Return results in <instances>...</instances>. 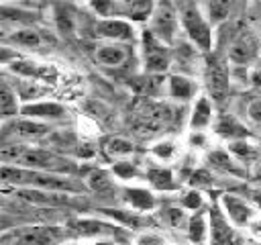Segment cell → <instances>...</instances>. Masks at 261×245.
<instances>
[{
    "label": "cell",
    "mask_w": 261,
    "mask_h": 245,
    "mask_svg": "<svg viewBox=\"0 0 261 245\" xmlns=\"http://www.w3.org/2000/svg\"><path fill=\"white\" fill-rule=\"evenodd\" d=\"M210 216V231H208V245H245L241 231L224 216L220 206L214 202L208 210Z\"/></svg>",
    "instance_id": "cell-13"
},
{
    "label": "cell",
    "mask_w": 261,
    "mask_h": 245,
    "mask_svg": "<svg viewBox=\"0 0 261 245\" xmlns=\"http://www.w3.org/2000/svg\"><path fill=\"white\" fill-rule=\"evenodd\" d=\"M69 235L65 225H22L4 229V245H63Z\"/></svg>",
    "instance_id": "cell-4"
},
{
    "label": "cell",
    "mask_w": 261,
    "mask_h": 245,
    "mask_svg": "<svg viewBox=\"0 0 261 245\" xmlns=\"http://www.w3.org/2000/svg\"><path fill=\"white\" fill-rule=\"evenodd\" d=\"M173 108L167 102L143 98L133 112V129L139 137H151L173 120Z\"/></svg>",
    "instance_id": "cell-6"
},
{
    "label": "cell",
    "mask_w": 261,
    "mask_h": 245,
    "mask_svg": "<svg viewBox=\"0 0 261 245\" xmlns=\"http://www.w3.org/2000/svg\"><path fill=\"white\" fill-rule=\"evenodd\" d=\"M96 18V16H94ZM94 37L102 39V43H126L133 45L137 41L135 24L122 18H96L92 24Z\"/></svg>",
    "instance_id": "cell-14"
},
{
    "label": "cell",
    "mask_w": 261,
    "mask_h": 245,
    "mask_svg": "<svg viewBox=\"0 0 261 245\" xmlns=\"http://www.w3.org/2000/svg\"><path fill=\"white\" fill-rule=\"evenodd\" d=\"M0 180L4 190L12 188H33V190H47V192H65V194H80L88 196L86 180H80L75 176H61V174H49L18 165L2 163L0 167Z\"/></svg>",
    "instance_id": "cell-1"
},
{
    "label": "cell",
    "mask_w": 261,
    "mask_h": 245,
    "mask_svg": "<svg viewBox=\"0 0 261 245\" xmlns=\"http://www.w3.org/2000/svg\"><path fill=\"white\" fill-rule=\"evenodd\" d=\"M202 10H204L206 18L210 20V24L214 29H218V27L230 22L234 4L232 2H224V0H212V2H204L202 4Z\"/></svg>",
    "instance_id": "cell-32"
},
{
    "label": "cell",
    "mask_w": 261,
    "mask_h": 245,
    "mask_svg": "<svg viewBox=\"0 0 261 245\" xmlns=\"http://www.w3.org/2000/svg\"><path fill=\"white\" fill-rule=\"evenodd\" d=\"M165 96L177 102H188L196 100L198 94V82L196 78L181 76V74H169L167 76V86H165Z\"/></svg>",
    "instance_id": "cell-22"
},
{
    "label": "cell",
    "mask_w": 261,
    "mask_h": 245,
    "mask_svg": "<svg viewBox=\"0 0 261 245\" xmlns=\"http://www.w3.org/2000/svg\"><path fill=\"white\" fill-rule=\"evenodd\" d=\"M133 245H171L169 239L161 233V231H155V229H145V231H139L133 239Z\"/></svg>",
    "instance_id": "cell-35"
},
{
    "label": "cell",
    "mask_w": 261,
    "mask_h": 245,
    "mask_svg": "<svg viewBox=\"0 0 261 245\" xmlns=\"http://www.w3.org/2000/svg\"><path fill=\"white\" fill-rule=\"evenodd\" d=\"M259 57H261L259 31H255L249 24L243 22L230 35V41H228V47H226V63H232L237 67H249L251 63H257Z\"/></svg>",
    "instance_id": "cell-5"
},
{
    "label": "cell",
    "mask_w": 261,
    "mask_h": 245,
    "mask_svg": "<svg viewBox=\"0 0 261 245\" xmlns=\"http://www.w3.org/2000/svg\"><path fill=\"white\" fill-rule=\"evenodd\" d=\"M145 180L153 190H159V192H175V190H179V182H177V178H175V174L171 172L169 165L149 163L145 167Z\"/></svg>",
    "instance_id": "cell-23"
},
{
    "label": "cell",
    "mask_w": 261,
    "mask_h": 245,
    "mask_svg": "<svg viewBox=\"0 0 261 245\" xmlns=\"http://www.w3.org/2000/svg\"><path fill=\"white\" fill-rule=\"evenodd\" d=\"M226 151L239 161L243 163L247 169H249V176H251V169L257 165V161L261 159V145H257L253 139H241V141H230L226 143Z\"/></svg>",
    "instance_id": "cell-25"
},
{
    "label": "cell",
    "mask_w": 261,
    "mask_h": 245,
    "mask_svg": "<svg viewBox=\"0 0 261 245\" xmlns=\"http://www.w3.org/2000/svg\"><path fill=\"white\" fill-rule=\"evenodd\" d=\"M190 184L192 188L196 190H202V188H212L214 186V176L212 172L206 167V169H196L192 176H190Z\"/></svg>",
    "instance_id": "cell-39"
},
{
    "label": "cell",
    "mask_w": 261,
    "mask_h": 245,
    "mask_svg": "<svg viewBox=\"0 0 261 245\" xmlns=\"http://www.w3.org/2000/svg\"><path fill=\"white\" fill-rule=\"evenodd\" d=\"M147 31L157 37L161 43L173 47L179 41V31H181V22H179V12H177V4L171 2H157L155 10L147 22Z\"/></svg>",
    "instance_id": "cell-8"
},
{
    "label": "cell",
    "mask_w": 261,
    "mask_h": 245,
    "mask_svg": "<svg viewBox=\"0 0 261 245\" xmlns=\"http://www.w3.org/2000/svg\"><path fill=\"white\" fill-rule=\"evenodd\" d=\"M4 43L24 47V49H39L49 43V37H45L43 31H39L35 27H16L12 33L4 35Z\"/></svg>",
    "instance_id": "cell-26"
},
{
    "label": "cell",
    "mask_w": 261,
    "mask_h": 245,
    "mask_svg": "<svg viewBox=\"0 0 261 245\" xmlns=\"http://www.w3.org/2000/svg\"><path fill=\"white\" fill-rule=\"evenodd\" d=\"M104 153L114 161H128L137 153V145L128 137L114 135L104 141Z\"/></svg>",
    "instance_id": "cell-31"
},
{
    "label": "cell",
    "mask_w": 261,
    "mask_h": 245,
    "mask_svg": "<svg viewBox=\"0 0 261 245\" xmlns=\"http://www.w3.org/2000/svg\"><path fill=\"white\" fill-rule=\"evenodd\" d=\"M86 186L90 194H96L102 200H120L122 186L118 184L116 176L108 169H92L86 176Z\"/></svg>",
    "instance_id": "cell-17"
},
{
    "label": "cell",
    "mask_w": 261,
    "mask_h": 245,
    "mask_svg": "<svg viewBox=\"0 0 261 245\" xmlns=\"http://www.w3.org/2000/svg\"><path fill=\"white\" fill-rule=\"evenodd\" d=\"M20 108H22V102H20L12 82L4 74L2 82H0V116H2V122L20 116Z\"/></svg>",
    "instance_id": "cell-27"
},
{
    "label": "cell",
    "mask_w": 261,
    "mask_h": 245,
    "mask_svg": "<svg viewBox=\"0 0 261 245\" xmlns=\"http://www.w3.org/2000/svg\"><path fill=\"white\" fill-rule=\"evenodd\" d=\"M2 145L16 143V145H31L39 143L53 135V125L39 122L27 116H16L12 120L2 122Z\"/></svg>",
    "instance_id": "cell-7"
},
{
    "label": "cell",
    "mask_w": 261,
    "mask_h": 245,
    "mask_svg": "<svg viewBox=\"0 0 261 245\" xmlns=\"http://www.w3.org/2000/svg\"><path fill=\"white\" fill-rule=\"evenodd\" d=\"M247 235L249 239H255V241H261V214L247 227Z\"/></svg>",
    "instance_id": "cell-40"
},
{
    "label": "cell",
    "mask_w": 261,
    "mask_h": 245,
    "mask_svg": "<svg viewBox=\"0 0 261 245\" xmlns=\"http://www.w3.org/2000/svg\"><path fill=\"white\" fill-rule=\"evenodd\" d=\"M20 116H27V118H33V120H39V122H47V125H53L57 120H63L67 118V106L57 102V100H37V102H31V104H22L20 108Z\"/></svg>",
    "instance_id": "cell-16"
},
{
    "label": "cell",
    "mask_w": 261,
    "mask_h": 245,
    "mask_svg": "<svg viewBox=\"0 0 261 245\" xmlns=\"http://www.w3.org/2000/svg\"><path fill=\"white\" fill-rule=\"evenodd\" d=\"M216 204L220 206V210L224 212V216L239 229V231H247V227L261 214L257 210V206L241 194L234 192H222L220 198L216 200Z\"/></svg>",
    "instance_id": "cell-11"
},
{
    "label": "cell",
    "mask_w": 261,
    "mask_h": 245,
    "mask_svg": "<svg viewBox=\"0 0 261 245\" xmlns=\"http://www.w3.org/2000/svg\"><path fill=\"white\" fill-rule=\"evenodd\" d=\"M208 231H210V216L208 210L190 212V220L186 227V235L192 245H208Z\"/></svg>",
    "instance_id": "cell-29"
},
{
    "label": "cell",
    "mask_w": 261,
    "mask_h": 245,
    "mask_svg": "<svg viewBox=\"0 0 261 245\" xmlns=\"http://www.w3.org/2000/svg\"><path fill=\"white\" fill-rule=\"evenodd\" d=\"M245 245H261V241H255V239H245Z\"/></svg>",
    "instance_id": "cell-45"
},
{
    "label": "cell",
    "mask_w": 261,
    "mask_h": 245,
    "mask_svg": "<svg viewBox=\"0 0 261 245\" xmlns=\"http://www.w3.org/2000/svg\"><path fill=\"white\" fill-rule=\"evenodd\" d=\"M18 98L22 104H31L37 100H45V96L49 94V86L37 80H24V78H14L12 82Z\"/></svg>",
    "instance_id": "cell-30"
},
{
    "label": "cell",
    "mask_w": 261,
    "mask_h": 245,
    "mask_svg": "<svg viewBox=\"0 0 261 245\" xmlns=\"http://www.w3.org/2000/svg\"><path fill=\"white\" fill-rule=\"evenodd\" d=\"M179 22L186 39L198 47L202 53H210L214 47V27L206 18L202 4L198 2H179L177 4Z\"/></svg>",
    "instance_id": "cell-3"
},
{
    "label": "cell",
    "mask_w": 261,
    "mask_h": 245,
    "mask_svg": "<svg viewBox=\"0 0 261 245\" xmlns=\"http://www.w3.org/2000/svg\"><path fill=\"white\" fill-rule=\"evenodd\" d=\"M259 39H261V20H259Z\"/></svg>",
    "instance_id": "cell-46"
},
{
    "label": "cell",
    "mask_w": 261,
    "mask_h": 245,
    "mask_svg": "<svg viewBox=\"0 0 261 245\" xmlns=\"http://www.w3.org/2000/svg\"><path fill=\"white\" fill-rule=\"evenodd\" d=\"M251 82H253L257 88H261V59L251 67Z\"/></svg>",
    "instance_id": "cell-42"
},
{
    "label": "cell",
    "mask_w": 261,
    "mask_h": 245,
    "mask_svg": "<svg viewBox=\"0 0 261 245\" xmlns=\"http://www.w3.org/2000/svg\"><path fill=\"white\" fill-rule=\"evenodd\" d=\"M69 235L82 241H98V239H118L126 231L114 220L106 218H88V216H75L65 223Z\"/></svg>",
    "instance_id": "cell-10"
},
{
    "label": "cell",
    "mask_w": 261,
    "mask_h": 245,
    "mask_svg": "<svg viewBox=\"0 0 261 245\" xmlns=\"http://www.w3.org/2000/svg\"><path fill=\"white\" fill-rule=\"evenodd\" d=\"M141 63H143V74H153V76H165V71L171 67L173 61V49L165 43H161L157 37H153L147 27L143 29L141 37Z\"/></svg>",
    "instance_id": "cell-9"
},
{
    "label": "cell",
    "mask_w": 261,
    "mask_h": 245,
    "mask_svg": "<svg viewBox=\"0 0 261 245\" xmlns=\"http://www.w3.org/2000/svg\"><path fill=\"white\" fill-rule=\"evenodd\" d=\"M2 163L8 165H18V167H29V169H39V172H49V174H61V176H77L80 165L53 149H43V147H33V145H16L8 143L2 145L0 149Z\"/></svg>",
    "instance_id": "cell-2"
},
{
    "label": "cell",
    "mask_w": 261,
    "mask_h": 245,
    "mask_svg": "<svg viewBox=\"0 0 261 245\" xmlns=\"http://www.w3.org/2000/svg\"><path fill=\"white\" fill-rule=\"evenodd\" d=\"M63 245H92V241H82V239H73V241H65Z\"/></svg>",
    "instance_id": "cell-44"
},
{
    "label": "cell",
    "mask_w": 261,
    "mask_h": 245,
    "mask_svg": "<svg viewBox=\"0 0 261 245\" xmlns=\"http://www.w3.org/2000/svg\"><path fill=\"white\" fill-rule=\"evenodd\" d=\"M133 47L126 43H98L94 49L96 63L104 67H122L130 59Z\"/></svg>",
    "instance_id": "cell-21"
},
{
    "label": "cell",
    "mask_w": 261,
    "mask_h": 245,
    "mask_svg": "<svg viewBox=\"0 0 261 245\" xmlns=\"http://www.w3.org/2000/svg\"><path fill=\"white\" fill-rule=\"evenodd\" d=\"M206 167L210 172H216L220 176H228V178H234V180H247L249 178V169L239 163L228 151L226 147H216V149H210L206 153Z\"/></svg>",
    "instance_id": "cell-15"
},
{
    "label": "cell",
    "mask_w": 261,
    "mask_h": 245,
    "mask_svg": "<svg viewBox=\"0 0 261 245\" xmlns=\"http://www.w3.org/2000/svg\"><path fill=\"white\" fill-rule=\"evenodd\" d=\"M247 198L257 206V210L261 212V188H251L249 192H247Z\"/></svg>",
    "instance_id": "cell-41"
},
{
    "label": "cell",
    "mask_w": 261,
    "mask_h": 245,
    "mask_svg": "<svg viewBox=\"0 0 261 245\" xmlns=\"http://www.w3.org/2000/svg\"><path fill=\"white\" fill-rule=\"evenodd\" d=\"M214 120H216L214 102L206 94H200L194 100V104H192L190 118H188V129L190 131H204V133H208V129L214 127Z\"/></svg>",
    "instance_id": "cell-20"
},
{
    "label": "cell",
    "mask_w": 261,
    "mask_h": 245,
    "mask_svg": "<svg viewBox=\"0 0 261 245\" xmlns=\"http://www.w3.org/2000/svg\"><path fill=\"white\" fill-rule=\"evenodd\" d=\"M251 182H255V188H261V159L257 161V165L251 169Z\"/></svg>",
    "instance_id": "cell-43"
},
{
    "label": "cell",
    "mask_w": 261,
    "mask_h": 245,
    "mask_svg": "<svg viewBox=\"0 0 261 245\" xmlns=\"http://www.w3.org/2000/svg\"><path fill=\"white\" fill-rule=\"evenodd\" d=\"M179 206H184L188 212H196V210H202V206H204V194H202V190L190 188L188 192H184Z\"/></svg>",
    "instance_id": "cell-36"
},
{
    "label": "cell",
    "mask_w": 261,
    "mask_h": 245,
    "mask_svg": "<svg viewBox=\"0 0 261 245\" xmlns=\"http://www.w3.org/2000/svg\"><path fill=\"white\" fill-rule=\"evenodd\" d=\"M188 147L196 149V151H206L208 153L212 149L208 133H204V131H190L188 133Z\"/></svg>",
    "instance_id": "cell-38"
},
{
    "label": "cell",
    "mask_w": 261,
    "mask_h": 245,
    "mask_svg": "<svg viewBox=\"0 0 261 245\" xmlns=\"http://www.w3.org/2000/svg\"><path fill=\"white\" fill-rule=\"evenodd\" d=\"M204 86H206V96L214 102L220 104L228 98L230 92V76L226 69V63L220 61L218 57H208L204 59Z\"/></svg>",
    "instance_id": "cell-12"
},
{
    "label": "cell",
    "mask_w": 261,
    "mask_h": 245,
    "mask_svg": "<svg viewBox=\"0 0 261 245\" xmlns=\"http://www.w3.org/2000/svg\"><path fill=\"white\" fill-rule=\"evenodd\" d=\"M120 202L124 204V208L139 212V214H149L159 206L155 192L145 186H122Z\"/></svg>",
    "instance_id": "cell-19"
},
{
    "label": "cell",
    "mask_w": 261,
    "mask_h": 245,
    "mask_svg": "<svg viewBox=\"0 0 261 245\" xmlns=\"http://www.w3.org/2000/svg\"><path fill=\"white\" fill-rule=\"evenodd\" d=\"M212 133L222 137L226 143L230 141H241V139H251V131L245 127V122H241L239 118H234L232 114H220L214 120Z\"/></svg>",
    "instance_id": "cell-24"
},
{
    "label": "cell",
    "mask_w": 261,
    "mask_h": 245,
    "mask_svg": "<svg viewBox=\"0 0 261 245\" xmlns=\"http://www.w3.org/2000/svg\"><path fill=\"white\" fill-rule=\"evenodd\" d=\"M181 155V143L173 137H161L149 145V157L161 165L173 163Z\"/></svg>",
    "instance_id": "cell-28"
},
{
    "label": "cell",
    "mask_w": 261,
    "mask_h": 245,
    "mask_svg": "<svg viewBox=\"0 0 261 245\" xmlns=\"http://www.w3.org/2000/svg\"><path fill=\"white\" fill-rule=\"evenodd\" d=\"M245 118L251 127L261 129V96H255L245 106Z\"/></svg>",
    "instance_id": "cell-37"
},
{
    "label": "cell",
    "mask_w": 261,
    "mask_h": 245,
    "mask_svg": "<svg viewBox=\"0 0 261 245\" xmlns=\"http://www.w3.org/2000/svg\"><path fill=\"white\" fill-rule=\"evenodd\" d=\"M161 220L169 229H184L186 231L188 220H190V212L179 204L177 206H165V208H161Z\"/></svg>",
    "instance_id": "cell-33"
},
{
    "label": "cell",
    "mask_w": 261,
    "mask_h": 245,
    "mask_svg": "<svg viewBox=\"0 0 261 245\" xmlns=\"http://www.w3.org/2000/svg\"><path fill=\"white\" fill-rule=\"evenodd\" d=\"M110 172H112V174L116 176V180H120V182H126V180L133 182V180H137V178H145V172H141L139 165L133 163L130 159H128V161H116Z\"/></svg>",
    "instance_id": "cell-34"
},
{
    "label": "cell",
    "mask_w": 261,
    "mask_h": 245,
    "mask_svg": "<svg viewBox=\"0 0 261 245\" xmlns=\"http://www.w3.org/2000/svg\"><path fill=\"white\" fill-rule=\"evenodd\" d=\"M200 53L202 51L198 47H194L188 39L186 41L179 39L173 45V61H171V65H179V71H175V74L194 78L198 71H202L204 69V59L200 57Z\"/></svg>",
    "instance_id": "cell-18"
}]
</instances>
